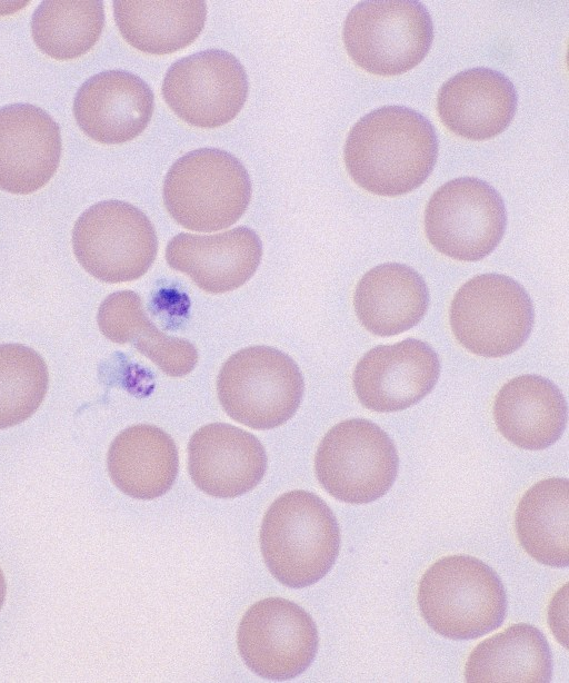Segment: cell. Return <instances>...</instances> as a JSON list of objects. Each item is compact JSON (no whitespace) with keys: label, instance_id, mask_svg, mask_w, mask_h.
<instances>
[{"label":"cell","instance_id":"cell-1","mask_svg":"<svg viewBox=\"0 0 569 683\" xmlns=\"http://www.w3.org/2000/svg\"><path fill=\"white\" fill-rule=\"evenodd\" d=\"M438 157L433 125L405 106H383L350 129L343 159L352 180L365 190L395 197L415 190L431 174Z\"/></svg>","mask_w":569,"mask_h":683},{"label":"cell","instance_id":"cell-2","mask_svg":"<svg viewBox=\"0 0 569 683\" xmlns=\"http://www.w3.org/2000/svg\"><path fill=\"white\" fill-rule=\"evenodd\" d=\"M260 548L272 576L291 588L320 581L340 550V528L327 503L296 489L274 499L260 528Z\"/></svg>","mask_w":569,"mask_h":683},{"label":"cell","instance_id":"cell-3","mask_svg":"<svg viewBox=\"0 0 569 683\" xmlns=\"http://www.w3.org/2000/svg\"><path fill=\"white\" fill-rule=\"evenodd\" d=\"M418 606L428 626L451 640L483 636L505 621L507 594L497 573L470 555H449L421 576Z\"/></svg>","mask_w":569,"mask_h":683},{"label":"cell","instance_id":"cell-4","mask_svg":"<svg viewBox=\"0 0 569 683\" xmlns=\"http://www.w3.org/2000/svg\"><path fill=\"white\" fill-rule=\"evenodd\" d=\"M252 195L250 176L233 155L200 148L178 158L169 168L162 197L167 211L194 231L224 229L240 219Z\"/></svg>","mask_w":569,"mask_h":683},{"label":"cell","instance_id":"cell-5","mask_svg":"<svg viewBox=\"0 0 569 683\" xmlns=\"http://www.w3.org/2000/svg\"><path fill=\"white\" fill-rule=\"evenodd\" d=\"M303 390L296 362L270 346L234 353L217 379L218 398L226 413L254 429H271L288 422L299 408Z\"/></svg>","mask_w":569,"mask_h":683},{"label":"cell","instance_id":"cell-6","mask_svg":"<svg viewBox=\"0 0 569 683\" xmlns=\"http://www.w3.org/2000/svg\"><path fill=\"white\" fill-rule=\"evenodd\" d=\"M342 39L357 66L379 76L418 66L433 40V23L417 0L362 1L348 13Z\"/></svg>","mask_w":569,"mask_h":683},{"label":"cell","instance_id":"cell-7","mask_svg":"<svg viewBox=\"0 0 569 683\" xmlns=\"http://www.w3.org/2000/svg\"><path fill=\"white\" fill-rule=\"evenodd\" d=\"M449 320L456 339L470 353L503 357L529 338L533 304L526 289L509 276L477 275L455 294Z\"/></svg>","mask_w":569,"mask_h":683},{"label":"cell","instance_id":"cell-8","mask_svg":"<svg viewBox=\"0 0 569 683\" xmlns=\"http://www.w3.org/2000/svg\"><path fill=\"white\" fill-rule=\"evenodd\" d=\"M399 456L393 441L365 418L338 423L321 439L315 472L323 489L338 501L367 504L393 485Z\"/></svg>","mask_w":569,"mask_h":683},{"label":"cell","instance_id":"cell-9","mask_svg":"<svg viewBox=\"0 0 569 683\" xmlns=\"http://www.w3.org/2000/svg\"><path fill=\"white\" fill-rule=\"evenodd\" d=\"M73 253L94 278L110 284L136 280L158 251L154 227L147 215L122 200H103L86 209L72 230Z\"/></svg>","mask_w":569,"mask_h":683},{"label":"cell","instance_id":"cell-10","mask_svg":"<svg viewBox=\"0 0 569 683\" xmlns=\"http://www.w3.org/2000/svg\"><path fill=\"white\" fill-rule=\"evenodd\" d=\"M507 226L502 197L488 182L460 177L440 186L425 210V231L441 254L478 261L495 250Z\"/></svg>","mask_w":569,"mask_h":683},{"label":"cell","instance_id":"cell-11","mask_svg":"<svg viewBox=\"0 0 569 683\" xmlns=\"http://www.w3.org/2000/svg\"><path fill=\"white\" fill-rule=\"evenodd\" d=\"M318 643L312 617L281 597L263 598L250 606L237 632L244 664L271 681H287L303 673L316 657Z\"/></svg>","mask_w":569,"mask_h":683},{"label":"cell","instance_id":"cell-12","mask_svg":"<svg viewBox=\"0 0 569 683\" xmlns=\"http://www.w3.org/2000/svg\"><path fill=\"white\" fill-rule=\"evenodd\" d=\"M248 90L243 66L221 49H207L177 60L167 70L161 88L169 108L199 128H217L234 119Z\"/></svg>","mask_w":569,"mask_h":683},{"label":"cell","instance_id":"cell-13","mask_svg":"<svg viewBox=\"0 0 569 683\" xmlns=\"http://www.w3.org/2000/svg\"><path fill=\"white\" fill-rule=\"evenodd\" d=\"M440 375L439 357L427 343L407 338L378 345L358 362L352 384L368 409L390 413L406 409L425 398Z\"/></svg>","mask_w":569,"mask_h":683},{"label":"cell","instance_id":"cell-14","mask_svg":"<svg viewBox=\"0 0 569 683\" xmlns=\"http://www.w3.org/2000/svg\"><path fill=\"white\" fill-rule=\"evenodd\" d=\"M188 469L203 493L233 498L253 489L267 469V454L251 433L224 423L200 427L188 444Z\"/></svg>","mask_w":569,"mask_h":683},{"label":"cell","instance_id":"cell-15","mask_svg":"<svg viewBox=\"0 0 569 683\" xmlns=\"http://www.w3.org/2000/svg\"><path fill=\"white\" fill-rule=\"evenodd\" d=\"M61 156L58 123L31 103L0 108V189L27 195L54 175Z\"/></svg>","mask_w":569,"mask_h":683},{"label":"cell","instance_id":"cell-16","mask_svg":"<svg viewBox=\"0 0 569 683\" xmlns=\"http://www.w3.org/2000/svg\"><path fill=\"white\" fill-rule=\"evenodd\" d=\"M154 108L149 85L134 73L107 70L87 79L73 100L79 128L92 140L119 145L138 137Z\"/></svg>","mask_w":569,"mask_h":683},{"label":"cell","instance_id":"cell-17","mask_svg":"<svg viewBox=\"0 0 569 683\" xmlns=\"http://www.w3.org/2000/svg\"><path fill=\"white\" fill-rule=\"evenodd\" d=\"M262 244L254 230L241 226L217 235L181 232L167 245L168 265L188 275L202 290L231 291L256 273Z\"/></svg>","mask_w":569,"mask_h":683},{"label":"cell","instance_id":"cell-18","mask_svg":"<svg viewBox=\"0 0 569 683\" xmlns=\"http://www.w3.org/2000/svg\"><path fill=\"white\" fill-rule=\"evenodd\" d=\"M518 95L501 72L477 67L449 78L439 89L438 115L453 133L486 140L501 133L513 119Z\"/></svg>","mask_w":569,"mask_h":683},{"label":"cell","instance_id":"cell-19","mask_svg":"<svg viewBox=\"0 0 569 683\" xmlns=\"http://www.w3.org/2000/svg\"><path fill=\"white\" fill-rule=\"evenodd\" d=\"M567 402L548 378L521 375L498 392L493 419L500 434L529 451L545 449L562 436L567 425Z\"/></svg>","mask_w":569,"mask_h":683},{"label":"cell","instance_id":"cell-20","mask_svg":"<svg viewBox=\"0 0 569 683\" xmlns=\"http://www.w3.org/2000/svg\"><path fill=\"white\" fill-rule=\"evenodd\" d=\"M361 325L377 336H393L418 325L429 306L425 279L405 264L387 263L368 270L353 296Z\"/></svg>","mask_w":569,"mask_h":683},{"label":"cell","instance_id":"cell-21","mask_svg":"<svg viewBox=\"0 0 569 683\" xmlns=\"http://www.w3.org/2000/svg\"><path fill=\"white\" fill-rule=\"evenodd\" d=\"M107 468L112 483L137 499H154L173 485L179 471L177 446L169 434L154 425L138 424L112 441Z\"/></svg>","mask_w":569,"mask_h":683},{"label":"cell","instance_id":"cell-22","mask_svg":"<svg viewBox=\"0 0 569 683\" xmlns=\"http://www.w3.org/2000/svg\"><path fill=\"white\" fill-rule=\"evenodd\" d=\"M97 323L106 338L131 344L171 377L189 374L198 363L196 347L187 339L160 331L134 291H116L106 297L99 306Z\"/></svg>","mask_w":569,"mask_h":683},{"label":"cell","instance_id":"cell-23","mask_svg":"<svg viewBox=\"0 0 569 683\" xmlns=\"http://www.w3.org/2000/svg\"><path fill=\"white\" fill-rule=\"evenodd\" d=\"M113 16L122 38L150 55H168L183 49L201 33L207 4L187 1H113Z\"/></svg>","mask_w":569,"mask_h":683},{"label":"cell","instance_id":"cell-24","mask_svg":"<svg viewBox=\"0 0 569 683\" xmlns=\"http://www.w3.org/2000/svg\"><path fill=\"white\" fill-rule=\"evenodd\" d=\"M552 655L543 633L533 625L517 623L483 640L465 665L466 682L548 683Z\"/></svg>","mask_w":569,"mask_h":683},{"label":"cell","instance_id":"cell-25","mask_svg":"<svg viewBox=\"0 0 569 683\" xmlns=\"http://www.w3.org/2000/svg\"><path fill=\"white\" fill-rule=\"evenodd\" d=\"M517 537L537 562L569 565V481L550 477L533 484L521 497L515 514Z\"/></svg>","mask_w":569,"mask_h":683},{"label":"cell","instance_id":"cell-26","mask_svg":"<svg viewBox=\"0 0 569 683\" xmlns=\"http://www.w3.org/2000/svg\"><path fill=\"white\" fill-rule=\"evenodd\" d=\"M104 26L100 0H44L32 14L36 46L57 60L76 59L98 41Z\"/></svg>","mask_w":569,"mask_h":683},{"label":"cell","instance_id":"cell-27","mask_svg":"<svg viewBox=\"0 0 569 683\" xmlns=\"http://www.w3.org/2000/svg\"><path fill=\"white\" fill-rule=\"evenodd\" d=\"M49 384L44 359L21 344L0 345V429L12 427L36 413Z\"/></svg>","mask_w":569,"mask_h":683},{"label":"cell","instance_id":"cell-28","mask_svg":"<svg viewBox=\"0 0 569 683\" xmlns=\"http://www.w3.org/2000/svg\"><path fill=\"white\" fill-rule=\"evenodd\" d=\"M6 595H7V583H6L3 572L0 567V610L3 606Z\"/></svg>","mask_w":569,"mask_h":683}]
</instances>
